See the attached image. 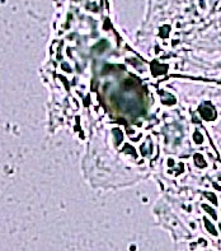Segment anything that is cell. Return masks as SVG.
<instances>
[{"label": "cell", "mask_w": 221, "mask_h": 251, "mask_svg": "<svg viewBox=\"0 0 221 251\" xmlns=\"http://www.w3.org/2000/svg\"><path fill=\"white\" fill-rule=\"evenodd\" d=\"M199 114L205 120H212L213 116H215V112H213L212 109H205V107L199 109Z\"/></svg>", "instance_id": "1"}, {"label": "cell", "mask_w": 221, "mask_h": 251, "mask_svg": "<svg viewBox=\"0 0 221 251\" xmlns=\"http://www.w3.org/2000/svg\"><path fill=\"white\" fill-rule=\"evenodd\" d=\"M154 62H155V61H154ZM155 65L158 67V69H156V68H151L154 75L163 74V73H165V72L168 70V67H167V65H160V64H158V62H155Z\"/></svg>", "instance_id": "2"}, {"label": "cell", "mask_w": 221, "mask_h": 251, "mask_svg": "<svg viewBox=\"0 0 221 251\" xmlns=\"http://www.w3.org/2000/svg\"><path fill=\"white\" fill-rule=\"evenodd\" d=\"M195 162H196V165L199 166V167H205L206 166V162L203 161V158H202L201 154H196L195 156Z\"/></svg>", "instance_id": "3"}, {"label": "cell", "mask_w": 221, "mask_h": 251, "mask_svg": "<svg viewBox=\"0 0 221 251\" xmlns=\"http://www.w3.org/2000/svg\"><path fill=\"white\" fill-rule=\"evenodd\" d=\"M193 138H195V142L197 143V144H201V143L203 142V138H202V135L198 133V131H196L195 133V135H193Z\"/></svg>", "instance_id": "4"}, {"label": "cell", "mask_w": 221, "mask_h": 251, "mask_svg": "<svg viewBox=\"0 0 221 251\" xmlns=\"http://www.w3.org/2000/svg\"><path fill=\"white\" fill-rule=\"evenodd\" d=\"M203 209H205L206 212H208V213L211 214L213 218H216V213H215V212H213V210H212V209L210 208V207H207V205H203Z\"/></svg>", "instance_id": "5"}, {"label": "cell", "mask_w": 221, "mask_h": 251, "mask_svg": "<svg viewBox=\"0 0 221 251\" xmlns=\"http://www.w3.org/2000/svg\"><path fill=\"white\" fill-rule=\"evenodd\" d=\"M206 196H207V198H210V199H211V201H212L213 204H217L216 196H215V195H213L212 193H206Z\"/></svg>", "instance_id": "6"}, {"label": "cell", "mask_w": 221, "mask_h": 251, "mask_svg": "<svg viewBox=\"0 0 221 251\" xmlns=\"http://www.w3.org/2000/svg\"><path fill=\"white\" fill-rule=\"evenodd\" d=\"M206 227L210 229V232H211L212 235H216V231H215V228H213V226H212L210 222H207V221H206Z\"/></svg>", "instance_id": "7"}, {"label": "cell", "mask_w": 221, "mask_h": 251, "mask_svg": "<svg viewBox=\"0 0 221 251\" xmlns=\"http://www.w3.org/2000/svg\"><path fill=\"white\" fill-rule=\"evenodd\" d=\"M125 148H127V152H128V153H132V154H134V156H136V152H134V151H132V149H134V148H132L131 145H125Z\"/></svg>", "instance_id": "8"}]
</instances>
